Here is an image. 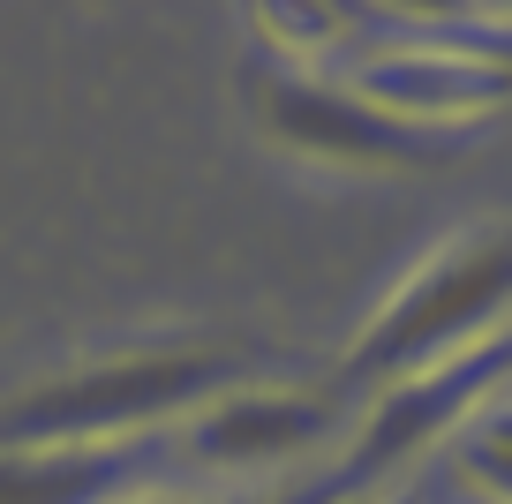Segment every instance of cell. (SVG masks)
Listing matches in <instances>:
<instances>
[{
    "label": "cell",
    "mask_w": 512,
    "mask_h": 504,
    "mask_svg": "<svg viewBox=\"0 0 512 504\" xmlns=\"http://www.w3.org/2000/svg\"><path fill=\"white\" fill-rule=\"evenodd\" d=\"M249 384V362L226 347H144L61 369L0 399V444H136L174 437L196 407Z\"/></svg>",
    "instance_id": "6da1fadb"
},
{
    "label": "cell",
    "mask_w": 512,
    "mask_h": 504,
    "mask_svg": "<svg viewBox=\"0 0 512 504\" xmlns=\"http://www.w3.org/2000/svg\"><path fill=\"white\" fill-rule=\"evenodd\" d=\"M505 324H512V226H467V234L437 241L369 309V324L354 331L347 362H339V384H369V399H377L452 354L482 347Z\"/></svg>",
    "instance_id": "7a4b0ae2"
},
{
    "label": "cell",
    "mask_w": 512,
    "mask_h": 504,
    "mask_svg": "<svg viewBox=\"0 0 512 504\" xmlns=\"http://www.w3.org/2000/svg\"><path fill=\"white\" fill-rule=\"evenodd\" d=\"M339 83L415 136H452L512 106V38H392V46H362Z\"/></svg>",
    "instance_id": "3957f363"
},
{
    "label": "cell",
    "mask_w": 512,
    "mask_h": 504,
    "mask_svg": "<svg viewBox=\"0 0 512 504\" xmlns=\"http://www.w3.org/2000/svg\"><path fill=\"white\" fill-rule=\"evenodd\" d=\"M505 384H512V324L490 331L482 347H467V354H452V362H437V369H422V377H407V384L369 399L362 429H354V452L332 467V489L339 497L392 489L430 444H452V429H460L467 414H482Z\"/></svg>",
    "instance_id": "277c9868"
},
{
    "label": "cell",
    "mask_w": 512,
    "mask_h": 504,
    "mask_svg": "<svg viewBox=\"0 0 512 504\" xmlns=\"http://www.w3.org/2000/svg\"><path fill=\"white\" fill-rule=\"evenodd\" d=\"M256 121L279 151L309 158V166H347V174H422L445 166V136H415V128L384 121L377 106L347 91V83L317 76V68H279L256 83Z\"/></svg>",
    "instance_id": "5b68a950"
},
{
    "label": "cell",
    "mask_w": 512,
    "mask_h": 504,
    "mask_svg": "<svg viewBox=\"0 0 512 504\" xmlns=\"http://www.w3.org/2000/svg\"><path fill=\"white\" fill-rule=\"evenodd\" d=\"M339 429V392H309V384H234L211 407L181 422V452L204 459L219 474H264L287 459L332 444Z\"/></svg>",
    "instance_id": "8992f818"
},
{
    "label": "cell",
    "mask_w": 512,
    "mask_h": 504,
    "mask_svg": "<svg viewBox=\"0 0 512 504\" xmlns=\"http://www.w3.org/2000/svg\"><path fill=\"white\" fill-rule=\"evenodd\" d=\"M166 452L181 444H0V504H136Z\"/></svg>",
    "instance_id": "52a82bcc"
},
{
    "label": "cell",
    "mask_w": 512,
    "mask_h": 504,
    "mask_svg": "<svg viewBox=\"0 0 512 504\" xmlns=\"http://www.w3.org/2000/svg\"><path fill=\"white\" fill-rule=\"evenodd\" d=\"M452 482L482 504H512V392L452 429Z\"/></svg>",
    "instance_id": "ba28073f"
},
{
    "label": "cell",
    "mask_w": 512,
    "mask_h": 504,
    "mask_svg": "<svg viewBox=\"0 0 512 504\" xmlns=\"http://www.w3.org/2000/svg\"><path fill=\"white\" fill-rule=\"evenodd\" d=\"M347 23H354L347 8H294V0H264V8H256V31L272 38V46L302 53V61H317L324 46H339Z\"/></svg>",
    "instance_id": "9c48e42d"
},
{
    "label": "cell",
    "mask_w": 512,
    "mask_h": 504,
    "mask_svg": "<svg viewBox=\"0 0 512 504\" xmlns=\"http://www.w3.org/2000/svg\"><path fill=\"white\" fill-rule=\"evenodd\" d=\"M136 504H189V497H136Z\"/></svg>",
    "instance_id": "30bf717a"
}]
</instances>
